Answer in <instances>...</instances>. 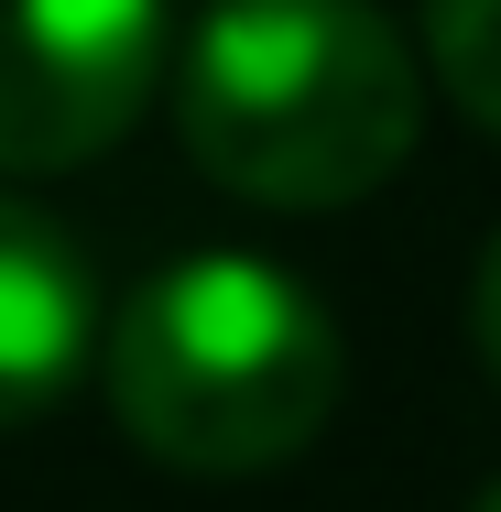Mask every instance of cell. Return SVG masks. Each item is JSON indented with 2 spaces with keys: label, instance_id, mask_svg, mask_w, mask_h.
Here are the masks:
<instances>
[{
  "label": "cell",
  "instance_id": "obj_1",
  "mask_svg": "<svg viewBox=\"0 0 501 512\" xmlns=\"http://www.w3.org/2000/svg\"><path fill=\"white\" fill-rule=\"evenodd\" d=\"M175 131L251 207H360L425 131V66L371 0H207L175 55Z\"/></svg>",
  "mask_w": 501,
  "mask_h": 512
},
{
  "label": "cell",
  "instance_id": "obj_2",
  "mask_svg": "<svg viewBox=\"0 0 501 512\" xmlns=\"http://www.w3.org/2000/svg\"><path fill=\"white\" fill-rule=\"evenodd\" d=\"M99 382L142 458L186 480H262L327 436L349 349L316 284H295L284 262L186 251L120 295L99 338Z\"/></svg>",
  "mask_w": 501,
  "mask_h": 512
},
{
  "label": "cell",
  "instance_id": "obj_3",
  "mask_svg": "<svg viewBox=\"0 0 501 512\" xmlns=\"http://www.w3.org/2000/svg\"><path fill=\"white\" fill-rule=\"evenodd\" d=\"M164 88V0H0V175H77Z\"/></svg>",
  "mask_w": 501,
  "mask_h": 512
},
{
  "label": "cell",
  "instance_id": "obj_4",
  "mask_svg": "<svg viewBox=\"0 0 501 512\" xmlns=\"http://www.w3.org/2000/svg\"><path fill=\"white\" fill-rule=\"evenodd\" d=\"M109 316L88 251L44 218L33 197L0 186V436L66 404V382L99 360Z\"/></svg>",
  "mask_w": 501,
  "mask_h": 512
},
{
  "label": "cell",
  "instance_id": "obj_5",
  "mask_svg": "<svg viewBox=\"0 0 501 512\" xmlns=\"http://www.w3.org/2000/svg\"><path fill=\"white\" fill-rule=\"evenodd\" d=\"M425 77L501 142V0H425Z\"/></svg>",
  "mask_w": 501,
  "mask_h": 512
},
{
  "label": "cell",
  "instance_id": "obj_6",
  "mask_svg": "<svg viewBox=\"0 0 501 512\" xmlns=\"http://www.w3.org/2000/svg\"><path fill=\"white\" fill-rule=\"evenodd\" d=\"M469 349H480V371L501 382V229H491V251H480V273H469Z\"/></svg>",
  "mask_w": 501,
  "mask_h": 512
},
{
  "label": "cell",
  "instance_id": "obj_7",
  "mask_svg": "<svg viewBox=\"0 0 501 512\" xmlns=\"http://www.w3.org/2000/svg\"><path fill=\"white\" fill-rule=\"evenodd\" d=\"M469 512H501V480H491V491H480V502H469Z\"/></svg>",
  "mask_w": 501,
  "mask_h": 512
}]
</instances>
